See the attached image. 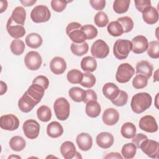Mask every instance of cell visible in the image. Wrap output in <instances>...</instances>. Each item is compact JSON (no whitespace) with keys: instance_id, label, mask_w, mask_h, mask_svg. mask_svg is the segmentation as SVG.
I'll return each mask as SVG.
<instances>
[{"instance_id":"1","label":"cell","mask_w":159,"mask_h":159,"mask_svg":"<svg viewBox=\"0 0 159 159\" xmlns=\"http://www.w3.org/2000/svg\"><path fill=\"white\" fill-rule=\"evenodd\" d=\"M152 102V96L148 93H139L134 94L132 98L131 109L135 113L140 114L150 107Z\"/></svg>"},{"instance_id":"2","label":"cell","mask_w":159,"mask_h":159,"mask_svg":"<svg viewBox=\"0 0 159 159\" xmlns=\"http://www.w3.org/2000/svg\"><path fill=\"white\" fill-rule=\"evenodd\" d=\"M81 28V24L76 22H72L67 25L66 28V34L73 43H81L87 39Z\"/></svg>"},{"instance_id":"3","label":"cell","mask_w":159,"mask_h":159,"mask_svg":"<svg viewBox=\"0 0 159 159\" xmlns=\"http://www.w3.org/2000/svg\"><path fill=\"white\" fill-rule=\"evenodd\" d=\"M132 49V42L127 39H119L116 41L113 47V53L116 58L124 60L127 58Z\"/></svg>"},{"instance_id":"4","label":"cell","mask_w":159,"mask_h":159,"mask_svg":"<svg viewBox=\"0 0 159 159\" xmlns=\"http://www.w3.org/2000/svg\"><path fill=\"white\" fill-rule=\"evenodd\" d=\"M53 109L57 118L60 120H66L70 112V105L65 98L57 99L53 104Z\"/></svg>"},{"instance_id":"5","label":"cell","mask_w":159,"mask_h":159,"mask_svg":"<svg viewBox=\"0 0 159 159\" xmlns=\"http://www.w3.org/2000/svg\"><path fill=\"white\" fill-rule=\"evenodd\" d=\"M51 13L47 6L38 5L33 8L30 12V18L35 23L45 22L50 20Z\"/></svg>"},{"instance_id":"6","label":"cell","mask_w":159,"mask_h":159,"mask_svg":"<svg viewBox=\"0 0 159 159\" xmlns=\"http://www.w3.org/2000/svg\"><path fill=\"white\" fill-rule=\"evenodd\" d=\"M135 73L134 67L128 63L120 64L116 74V81L119 83H125L129 81Z\"/></svg>"},{"instance_id":"7","label":"cell","mask_w":159,"mask_h":159,"mask_svg":"<svg viewBox=\"0 0 159 159\" xmlns=\"http://www.w3.org/2000/svg\"><path fill=\"white\" fill-rule=\"evenodd\" d=\"M139 148L150 158H157L158 157L159 143L155 140L147 139L141 143Z\"/></svg>"},{"instance_id":"8","label":"cell","mask_w":159,"mask_h":159,"mask_svg":"<svg viewBox=\"0 0 159 159\" xmlns=\"http://www.w3.org/2000/svg\"><path fill=\"white\" fill-rule=\"evenodd\" d=\"M91 53L94 58L103 59L109 55V47L104 40L98 39L93 43L91 48Z\"/></svg>"},{"instance_id":"9","label":"cell","mask_w":159,"mask_h":159,"mask_svg":"<svg viewBox=\"0 0 159 159\" xmlns=\"http://www.w3.org/2000/svg\"><path fill=\"white\" fill-rule=\"evenodd\" d=\"M24 135L29 139H36L40 132V124L34 119H28L25 120L22 125Z\"/></svg>"},{"instance_id":"10","label":"cell","mask_w":159,"mask_h":159,"mask_svg":"<svg viewBox=\"0 0 159 159\" xmlns=\"http://www.w3.org/2000/svg\"><path fill=\"white\" fill-rule=\"evenodd\" d=\"M42 59L41 55L35 51L29 52L24 57V63L30 70H37L41 66Z\"/></svg>"},{"instance_id":"11","label":"cell","mask_w":159,"mask_h":159,"mask_svg":"<svg viewBox=\"0 0 159 159\" xmlns=\"http://www.w3.org/2000/svg\"><path fill=\"white\" fill-rule=\"evenodd\" d=\"M19 126V120L12 114L3 115L0 118V127L5 130H15Z\"/></svg>"},{"instance_id":"12","label":"cell","mask_w":159,"mask_h":159,"mask_svg":"<svg viewBox=\"0 0 159 159\" xmlns=\"http://www.w3.org/2000/svg\"><path fill=\"white\" fill-rule=\"evenodd\" d=\"M139 125L141 130L149 133L155 132L158 129L155 119L150 115H146L141 117Z\"/></svg>"},{"instance_id":"13","label":"cell","mask_w":159,"mask_h":159,"mask_svg":"<svg viewBox=\"0 0 159 159\" xmlns=\"http://www.w3.org/2000/svg\"><path fill=\"white\" fill-rule=\"evenodd\" d=\"M38 103L25 91L18 101V107L22 112L27 113L31 111Z\"/></svg>"},{"instance_id":"14","label":"cell","mask_w":159,"mask_h":159,"mask_svg":"<svg viewBox=\"0 0 159 159\" xmlns=\"http://www.w3.org/2000/svg\"><path fill=\"white\" fill-rule=\"evenodd\" d=\"M6 30L11 37L15 39H19L25 34V28L22 25L16 24L11 18L8 19L6 24Z\"/></svg>"},{"instance_id":"15","label":"cell","mask_w":159,"mask_h":159,"mask_svg":"<svg viewBox=\"0 0 159 159\" xmlns=\"http://www.w3.org/2000/svg\"><path fill=\"white\" fill-rule=\"evenodd\" d=\"M132 51L136 54H141L145 52L148 48V42L147 39L143 35H137L132 40Z\"/></svg>"},{"instance_id":"16","label":"cell","mask_w":159,"mask_h":159,"mask_svg":"<svg viewBox=\"0 0 159 159\" xmlns=\"http://www.w3.org/2000/svg\"><path fill=\"white\" fill-rule=\"evenodd\" d=\"M102 119L104 124L110 126L114 125L117 123L119 119V113L114 108H107L104 111Z\"/></svg>"},{"instance_id":"17","label":"cell","mask_w":159,"mask_h":159,"mask_svg":"<svg viewBox=\"0 0 159 159\" xmlns=\"http://www.w3.org/2000/svg\"><path fill=\"white\" fill-rule=\"evenodd\" d=\"M113 135L107 132H102L99 133L96 138L97 145L104 149L110 148L114 143Z\"/></svg>"},{"instance_id":"18","label":"cell","mask_w":159,"mask_h":159,"mask_svg":"<svg viewBox=\"0 0 159 159\" xmlns=\"http://www.w3.org/2000/svg\"><path fill=\"white\" fill-rule=\"evenodd\" d=\"M50 68L55 75H61L66 69V63L63 58L55 57L50 61Z\"/></svg>"},{"instance_id":"19","label":"cell","mask_w":159,"mask_h":159,"mask_svg":"<svg viewBox=\"0 0 159 159\" xmlns=\"http://www.w3.org/2000/svg\"><path fill=\"white\" fill-rule=\"evenodd\" d=\"M76 143L82 151H88L92 147L93 139L88 133H81L78 134L76 139Z\"/></svg>"},{"instance_id":"20","label":"cell","mask_w":159,"mask_h":159,"mask_svg":"<svg viewBox=\"0 0 159 159\" xmlns=\"http://www.w3.org/2000/svg\"><path fill=\"white\" fill-rule=\"evenodd\" d=\"M153 70V65L146 60H142L136 65V73L137 75H142L147 79L152 76Z\"/></svg>"},{"instance_id":"21","label":"cell","mask_w":159,"mask_h":159,"mask_svg":"<svg viewBox=\"0 0 159 159\" xmlns=\"http://www.w3.org/2000/svg\"><path fill=\"white\" fill-rule=\"evenodd\" d=\"M60 152L65 159L75 158L76 153L75 144L71 141H65L60 146Z\"/></svg>"},{"instance_id":"22","label":"cell","mask_w":159,"mask_h":159,"mask_svg":"<svg viewBox=\"0 0 159 159\" xmlns=\"http://www.w3.org/2000/svg\"><path fill=\"white\" fill-rule=\"evenodd\" d=\"M119 92L120 89L113 83H107L102 87L104 96L111 101L115 99L117 97Z\"/></svg>"},{"instance_id":"23","label":"cell","mask_w":159,"mask_h":159,"mask_svg":"<svg viewBox=\"0 0 159 159\" xmlns=\"http://www.w3.org/2000/svg\"><path fill=\"white\" fill-rule=\"evenodd\" d=\"M142 18L147 24L150 25L154 24L158 20V11L154 7L150 6L142 12Z\"/></svg>"},{"instance_id":"24","label":"cell","mask_w":159,"mask_h":159,"mask_svg":"<svg viewBox=\"0 0 159 159\" xmlns=\"http://www.w3.org/2000/svg\"><path fill=\"white\" fill-rule=\"evenodd\" d=\"M27 93L29 94L33 99L38 102H40L44 96L45 89L42 86L38 84L32 83L28 89L26 91Z\"/></svg>"},{"instance_id":"25","label":"cell","mask_w":159,"mask_h":159,"mask_svg":"<svg viewBox=\"0 0 159 159\" xmlns=\"http://www.w3.org/2000/svg\"><path fill=\"white\" fill-rule=\"evenodd\" d=\"M47 135L52 138H58L63 133V128L57 121H53L48 124L47 127Z\"/></svg>"},{"instance_id":"26","label":"cell","mask_w":159,"mask_h":159,"mask_svg":"<svg viewBox=\"0 0 159 159\" xmlns=\"http://www.w3.org/2000/svg\"><path fill=\"white\" fill-rule=\"evenodd\" d=\"M11 18L17 24L24 25L26 18V12L22 6L16 7L12 11Z\"/></svg>"},{"instance_id":"27","label":"cell","mask_w":159,"mask_h":159,"mask_svg":"<svg viewBox=\"0 0 159 159\" xmlns=\"http://www.w3.org/2000/svg\"><path fill=\"white\" fill-rule=\"evenodd\" d=\"M101 111V107L97 101H91L86 103L85 107V112L89 117L94 118L98 117Z\"/></svg>"},{"instance_id":"28","label":"cell","mask_w":159,"mask_h":159,"mask_svg":"<svg viewBox=\"0 0 159 159\" xmlns=\"http://www.w3.org/2000/svg\"><path fill=\"white\" fill-rule=\"evenodd\" d=\"M81 68L86 72H93L97 68V61L94 57L90 56L85 57L81 60Z\"/></svg>"},{"instance_id":"29","label":"cell","mask_w":159,"mask_h":159,"mask_svg":"<svg viewBox=\"0 0 159 159\" xmlns=\"http://www.w3.org/2000/svg\"><path fill=\"white\" fill-rule=\"evenodd\" d=\"M42 37L37 33H30L25 37L26 45L32 48H37L42 44Z\"/></svg>"},{"instance_id":"30","label":"cell","mask_w":159,"mask_h":159,"mask_svg":"<svg viewBox=\"0 0 159 159\" xmlns=\"http://www.w3.org/2000/svg\"><path fill=\"white\" fill-rule=\"evenodd\" d=\"M10 148L16 152H20L24 149L26 146V142L23 137L19 135L12 137L9 140Z\"/></svg>"},{"instance_id":"31","label":"cell","mask_w":159,"mask_h":159,"mask_svg":"<svg viewBox=\"0 0 159 159\" xmlns=\"http://www.w3.org/2000/svg\"><path fill=\"white\" fill-rule=\"evenodd\" d=\"M136 132L135 125L129 122L124 123L120 129V134L125 139H132L135 135Z\"/></svg>"},{"instance_id":"32","label":"cell","mask_w":159,"mask_h":159,"mask_svg":"<svg viewBox=\"0 0 159 159\" xmlns=\"http://www.w3.org/2000/svg\"><path fill=\"white\" fill-rule=\"evenodd\" d=\"M71 52L76 56H83L87 53L89 50V46L86 42L81 43H72L70 46Z\"/></svg>"},{"instance_id":"33","label":"cell","mask_w":159,"mask_h":159,"mask_svg":"<svg viewBox=\"0 0 159 159\" xmlns=\"http://www.w3.org/2000/svg\"><path fill=\"white\" fill-rule=\"evenodd\" d=\"M108 33L113 37H119L124 34V30L121 24L117 20L111 22L107 27Z\"/></svg>"},{"instance_id":"34","label":"cell","mask_w":159,"mask_h":159,"mask_svg":"<svg viewBox=\"0 0 159 159\" xmlns=\"http://www.w3.org/2000/svg\"><path fill=\"white\" fill-rule=\"evenodd\" d=\"M68 94L73 101L80 102L83 101L85 96V91L79 87H73L69 89Z\"/></svg>"},{"instance_id":"35","label":"cell","mask_w":159,"mask_h":159,"mask_svg":"<svg viewBox=\"0 0 159 159\" xmlns=\"http://www.w3.org/2000/svg\"><path fill=\"white\" fill-rule=\"evenodd\" d=\"M137 152V147L133 143H127L124 144L122 148L121 153L122 157L125 159L133 158Z\"/></svg>"},{"instance_id":"36","label":"cell","mask_w":159,"mask_h":159,"mask_svg":"<svg viewBox=\"0 0 159 159\" xmlns=\"http://www.w3.org/2000/svg\"><path fill=\"white\" fill-rule=\"evenodd\" d=\"M37 115L40 120L46 122L51 119L52 111L49 107L45 105H42L38 108Z\"/></svg>"},{"instance_id":"37","label":"cell","mask_w":159,"mask_h":159,"mask_svg":"<svg viewBox=\"0 0 159 159\" xmlns=\"http://www.w3.org/2000/svg\"><path fill=\"white\" fill-rule=\"evenodd\" d=\"M130 0H116L113 3V9L117 14H124L128 11Z\"/></svg>"},{"instance_id":"38","label":"cell","mask_w":159,"mask_h":159,"mask_svg":"<svg viewBox=\"0 0 159 159\" xmlns=\"http://www.w3.org/2000/svg\"><path fill=\"white\" fill-rule=\"evenodd\" d=\"M83 73L76 69L70 70L66 75L68 81L71 84H80L83 80Z\"/></svg>"},{"instance_id":"39","label":"cell","mask_w":159,"mask_h":159,"mask_svg":"<svg viewBox=\"0 0 159 159\" xmlns=\"http://www.w3.org/2000/svg\"><path fill=\"white\" fill-rule=\"evenodd\" d=\"M25 43L20 39H14L10 45V49L15 55H20L23 53L25 50Z\"/></svg>"},{"instance_id":"40","label":"cell","mask_w":159,"mask_h":159,"mask_svg":"<svg viewBox=\"0 0 159 159\" xmlns=\"http://www.w3.org/2000/svg\"><path fill=\"white\" fill-rule=\"evenodd\" d=\"M147 53L148 56L154 59L159 58V42L158 40L150 42L148 45Z\"/></svg>"},{"instance_id":"41","label":"cell","mask_w":159,"mask_h":159,"mask_svg":"<svg viewBox=\"0 0 159 159\" xmlns=\"http://www.w3.org/2000/svg\"><path fill=\"white\" fill-rule=\"evenodd\" d=\"M94 21L98 27H104L107 25L109 19L106 13L103 11H99L96 14L94 18Z\"/></svg>"},{"instance_id":"42","label":"cell","mask_w":159,"mask_h":159,"mask_svg":"<svg viewBox=\"0 0 159 159\" xmlns=\"http://www.w3.org/2000/svg\"><path fill=\"white\" fill-rule=\"evenodd\" d=\"M117 21H118L122 26L124 33L130 32L134 27V22L130 17L124 16L119 17L117 19Z\"/></svg>"},{"instance_id":"43","label":"cell","mask_w":159,"mask_h":159,"mask_svg":"<svg viewBox=\"0 0 159 159\" xmlns=\"http://www.w3.org/2000/svg\"><path fill=\"white\" fill-rule=\"evenodd\" d=\"M96 80L94 75L92 73L86 72L83 73V80L80 84L83 87L90 88L94 86V84H96Z\"/></svg>"},{"instance_id":"44","label":"cell","mask_w":159,"mask_h":159,"mask_svg":"<svg viewBox=\"0 0 159 159\" xmlns=\"http://www.w3.org/2000/svg\"><path fill=\"white\" fill-rule=\"evenodd\" d=\"M148 79L142 75H137L132 80V86L135 89H142L147 86Z\"/></svg>"},{"instance_id":"45","label":"cell","mask_w":159,"mask_h":159,"mask_svg":"<svg viewBox=\"0 0 159 159\" xmlns=\"http://www.w3.org/2000/svg\"><path fill=\"white\" fill-rule=\"evenodd\" d=\"M83 32L85 34L86 36V39L88 40H91L95 38L98 35V30L97 29L91 24H86L82 26L81 28Z\"/></svg>"},{"instance_id":"46","label":"cell","mask_w":159,"mask_h":159,"mask_svg":"<svg viewBox=\"0 0 159 159\" xmlns=\"http://www.w3.org/2000/svg\"><path fill=\"white\" fill-rule=\"evenodd\" d=\"M128 99V94L127 93L122 90H120V92L117 96V97L111 101L112 103L116 106H123L126 104Z\"/></svg>"},{"instance_id":"47","label":"cell","mask_w":159,"mask_h":159,"mask_svg":"<svg viewBox=\"0 0 159 159\" xmlns=\"http://www.w3.org/2000/svg\"><path fill=\"white\" fill-rule=\"evenodd\" d=\"M69 2L65 0H52L51 1V6L55 11L60 12L65 10L67 3Z\"/></svg>"},{"instance_id":"48","label":"cell","mask_w":159,"mask_h":159,"mask_svg":"<svg viewBox=\"0 0 159 159\" xmlns=\"http://www.w3.org/2000/svg\"><path fill=\"white\" fill-rule=\"evenodd\" d=\"M134 3L136 9L142 13L147 8L152 6L150 0H135Z\"/></svg>"},{"instance_id":"49","label":"cell","mask_w":159,"mask_h":159,"mask_svg":"<svg viewBox=\"0 0 159 159\" xmlns=\"http://www.w3.org/2000/svg\"><path fill=\"white\" fill-rule=\"evenodd\" d=\"M32 83L38 84L42 86L45 90H46L49 86V80L46 76L43 75H39L34 79Z\"/></svg>"},{"instance_id":"50","label":"cell","mask_w":159,"mask_h":159,"mask_svg":"<svg viewBox=\"0 0 159 159\" xmlns=\"http://www.w3.org/2000/svg\"><path fill=\"white\" fill-rule=\"evenodd\" d=\"M98 97L96 92L92 89H88L85 91V96L83 99L84 103H88L91 101H97Z\"/></svg>"},{"instance_id":"51","label":"cell","mask_w":159,"mask_h":159,"mask_svg":"<svg viewBox=\"0 0 159 159\" xmlns=\"http://www.w3.org/2000/svg\"><path fill=\"white\" fill-rule=\"evenodd\" d=\"M89 3L92 7L97 11L102 10L106 6L105 0H91Z\"/></svg>"},{"instance_id":"52","label":"cell","mask_w":159,"mask_h":159,"mask_svg":"<svg viewBox=\"0 0 159 159\" xmlns=\"http://www.w3.org/2000/svg\"><path fill=\"white\" fill-rule=\"evenodd\" d=\"M148 139L147 136L142 134V133H139L137 134H135V135L132 138V142L133 143L135 144V145L137 147V148L140 147V145L141 144V143L145 139Z\"/></svg>"},{"instance_id":"53","label":"cell","mask_w":159,"mask_h":159,"mask_svg":"<svg viewBox=\"0 0 159 159\" xmlns=\"http://www.w3.org/2000/svg\"><path fill=\"white\" fill-rule=\"evenodd\" d=\"M123 157L120 155V154L118 152H111L107 154L104 158H122Z\"/></svg>"},{"instance_id":"54","label":"cell","mask_w":159,"mask_h":159,"mask_svg":"<svg viewBox=\"0 0 159 159\" xmlns=\"http://www.w3.org/2000/svg\"><path fill=\"white\" fill-rule=\"evenodd\" d=\"M0 86H1V89H0V94L1 95H3L4 93H6L7 89V86L6 83H4L2 81H0Z\"/></svg>"},{"instance_id":"55","label":"cell","mask_w":159,"mask_h":159,"mask_svg":"<svg viewBox=\"0 0 159 159\" xmlns=\"http://www.w3.org/2000/svg\"><path fill=\"white\" fill-rule=\"evenodd\" d=\"M20 3L24 6H32V5H34L37 1L36 0H25V1H20Z\"/></svg>"},{"instance_id":"56","label":"cell","mask_w":159,"mask_h":159,"mask_svg":"<svg viewBox=\"0 0 159 159\" xmlns=\"http://www.w3.org/2000/svg\"><path fill=\"white\" fill-rule=\"evenodd\" d=\"M1 13H2L4 11H5L7 7V1H1Z\"/></svg>"},{"instance_id":"57","label":"cell","mask_w":159,"mask_h":159,"mask_svg":"<svg viewBox=\"0 0 159 159\" xmlns=\"http://www.w3.org/2000/svg\"><path fill=\"white\" fill-rule=\"evenodd\" d=\"M158 81V69H157L155 72L153 76V82Z\"/></svg>"},{"instance_id":"58","label":"cell","mask_w":159,"mask_h":159,"mask_svg":"<svg viewBox=\"0 0 159 159\" xmlns=\"http://www.w3.org/2000/svg\"><path fill=\"white\" fill-rule=\"evenodd\" d=\"M158 93H157V96H156V97H155V106H156V107H157V109H158V104H157V100H158Z\"/></svg>"},{"instance_id":"59","label":"cell","mask_w":159,"mask_h":159,"mask_svg":"<svg viewBox=\"0 0 159 159\" xmlns=\"http://www.w3.org/2000/svg\"><path fill=\"white\" fill-rule=\"evenodd\" d=\"M21 158V157H19V156H17V155H11V156H9V157H8V158Z\"/></svg>"}]
</instances>
